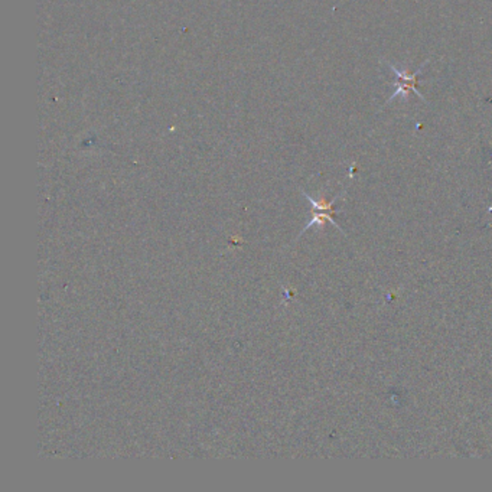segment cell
Returning a JSON list of instances; mask_svg holds the SVG:
<instances>
[{
  "label": "cell",
  "instance_id": "cell-1",
  "mask_svg": "<svg viewBox=\"0 0 492 492\" xmlns=\"http://www.w3.org/2000/svg\"><path fill=\"white\" fill-rule=\"evenodd\" d=\"M429 64V59L426 61V63L416 71V73H410V71H401L400 68H397V67H394L393 64H387L389 67H390V70L394 73V76L397 77V80H396V83H394V86H396V91H394V94L387 100V103H391L394 98H397V97H403L404 100H409V94H410V91H414L416 94H417V97L419 98H421V100H424V97L420 94V91L417 90V86H419V76L421 74V71H423V68L426 67Z\"/></svg>",
  "mask_w": 492,
  "mask_h": 492
}]
</instances>
